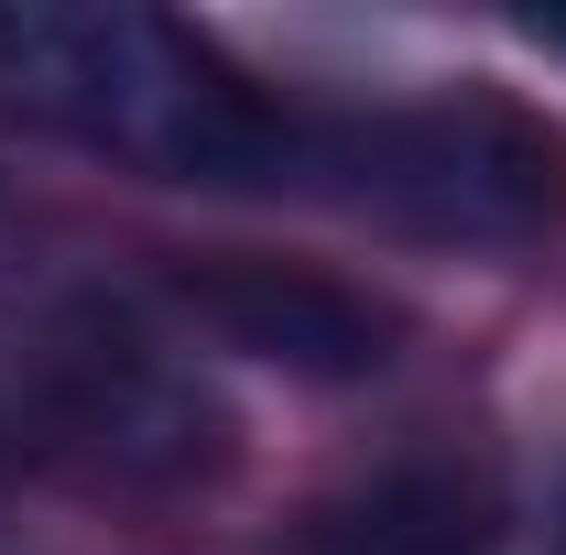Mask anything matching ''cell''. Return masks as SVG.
<instances>
[{
	"label": "cell",
	"mask_w": 566,
	"mask_h": 555,
	"mask_svg": "<svg viewBox=\"0 0 566 555\" xmlns=\"http://www.w3.org/2000/svg\"><path fill=\"white\" fill-rule=\"evenodd\" d=\"M175 305L218 348H251L305 381H370L403 338L392 305H370L338 273H305V262H197V273H175Z\"/></svg>",
	"instance_id": "cell-3"
},
{
	"label": "cell",
	"mask_w": 566,
	"mask_h": 555,
	"mask_svg": "<svg viewBox=\"0 0 566 555\" xmlns=\"http://www.w3.org/2000/svg\"><path fill=\"white\" fill-rule=\"evenodd\" d=\"M534 33H545V44H556V55H566V22H534Z\"/></svg>",
	"instance_id": "cell-5"
},
{
	"label": "cell",
	"mask_w": 566,
	"mask_h": 555,
	"mask_svg": "<svg viewBox=\"0 0 566 555\" xmlns=\"http://www.w3.org/2000/svg\"><path fill=\"white\" fill-rule=\"evenodd\" d=\"M0 98L164 186H294L305 153V121L208 33L132 0H0Z\"/></svg>",
	"instance_id": "cell-1"
},
{
	"label": "cell",
	"mask_w": 566,
	"mask_h": 555,
	"mask_svg": "<svg viewBox=\"0 0 566 555\" xmlns=\"http://www.w3.org/2000/svg\"><path fill=\"white\" fill-rule=\"evenodd\" d=\"M294 186L381 218L403 240L447 251H512L534 240L566 197V153L545 121L491 109V98H424V109H359V121H305Z\"/></svg>",
	"instance_id": "cell-2"
},
{
	"label": "cell",
	"mask_w": 566,
	"mask_h": 555,
	"mask_svg": "<svg viewBox=\"0 0 566 555\" xmlns=\"http://www.w3.org/2000/svg\"><path fill=\"white\" fill-rule=\"evenodd\" d=\"M55 425H66L87 458L132 469V480H186L218 458V415L186 370H164L132 327H76L55 338Z\"/></svg>",
	"instance_id": "cell-4"
}]
</instances>
